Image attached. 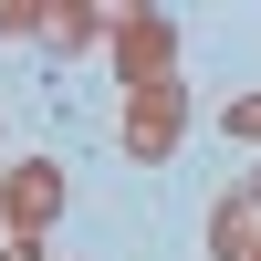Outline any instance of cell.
I'll use <instances>...</instances> for the list:
<instances>
[{
	"instance_id": "cell-1",
	"label": "cell",
	"mask_w": 261,
	"mask_h": 261,
	"mask_svg": "<svg viewBox=\"0 0 261 261\" xmlns=\"http://www.w3.org/2000/svg\"><path fill=\"white\" fill-rule=\"evenodd\" d=\"M63 220V157H11L0 167V230L11 241H42Z\"/></svg>"
},
{
	"instance_id": "cell-2",
	"label": "cell",
	"mask_w": 261,
	"mask_h": 261,
	"mask_svg": "<svg viewBox=\"0 0 261 261\" xmlns=\"http://www.w3.org/2000/svg\"><path fill=\"white\" fill-rule=\"evenodd\" d=\"M115 73L125 94H146V84H178V32H167V11H115Z\"/></svg>"
},
{
	"instance_id": "cell-3",
	"label": "cell",
	"mask_w": 261,
	"mask_h": 261,
	"mask_svg": "<svg viewBox=\"0 0 261 261\" xmlns=\"http://www.w3.org/2000/svg\"><path fill=\"white\" fill-rule=\"evenodd\" d=\"M178 125H188V84H146V94H125V125H115V146L136 167H157L167 146H178Z\"/></svg>"
},
{
	"instance_id": "cell-4",
	"label": "cell",
	"mask_w": 261,
	"mask_h": 261,
	"mask_svg": "<svg viewBox=\"0 0 261 261\" xmlns=\"http://www.w3.org/2000/svg\"><path fill=\"white\" fill-rule=\"evenodd\" d=\"M251 241H261V199L230 178L220 199H209V251H220V261H251Z\"/></svg>"
},
{
	"instance_id": "cell-5",
	"label": "cell",
	"mask_w": 261,
	"mask_h": 261,
	"mask_svg": "<svg viewBox=\"0 0 261 261\" xmlns=\"http://www.w3.org/2000/svg\"><path fill=\"white\" fill-rule=\"evenodd\" d=\"M220 125H230L241 146H261V84H251V94H230V115H220Z\"/></svg>"
},
{
	"instance_id": "cell-6",
	"label": "cell",
	"mask_w": 261,
	"mask_h": 261,
	"mask_svg": "<svg viewBox=\"0 0 261 261\" xmlns=\"http://www.w3.org/2000/svg\"><path fill=\"white\" fill-rule=\"evenodd\" d=\"M0 261H42V241H11V251H0Z\"/></svg>"
},
{
	"instance_id": "cell-7",
	"label": "cell",
	"mask_w": 261,
	"mask_h": 261,
	"mask_svg": "<svg viewBox=\"0 0 261 261\" xmlns=\"http://www.w3.org/2000/svg\"><path fill=\"white\" fill-rule=\"evenodd\" d=\"M241 188H251V199H261V167H251V178H241Z\"/></svg>"
},
{
	"instance_id": "cell-8",
	"label": "cell",
	"mask_w": 261,
	"mask_h": 261,
	"mask_svg": "<svg viewBox=\"0 0 261 261\" xmlns=\"http://www.w3.org/2000/svg\"><path fill=\"white\" fill-rule=\"evenodd\" d=\"M251 261H261V241H251Z\"/></svg>"
}]
</instances>
